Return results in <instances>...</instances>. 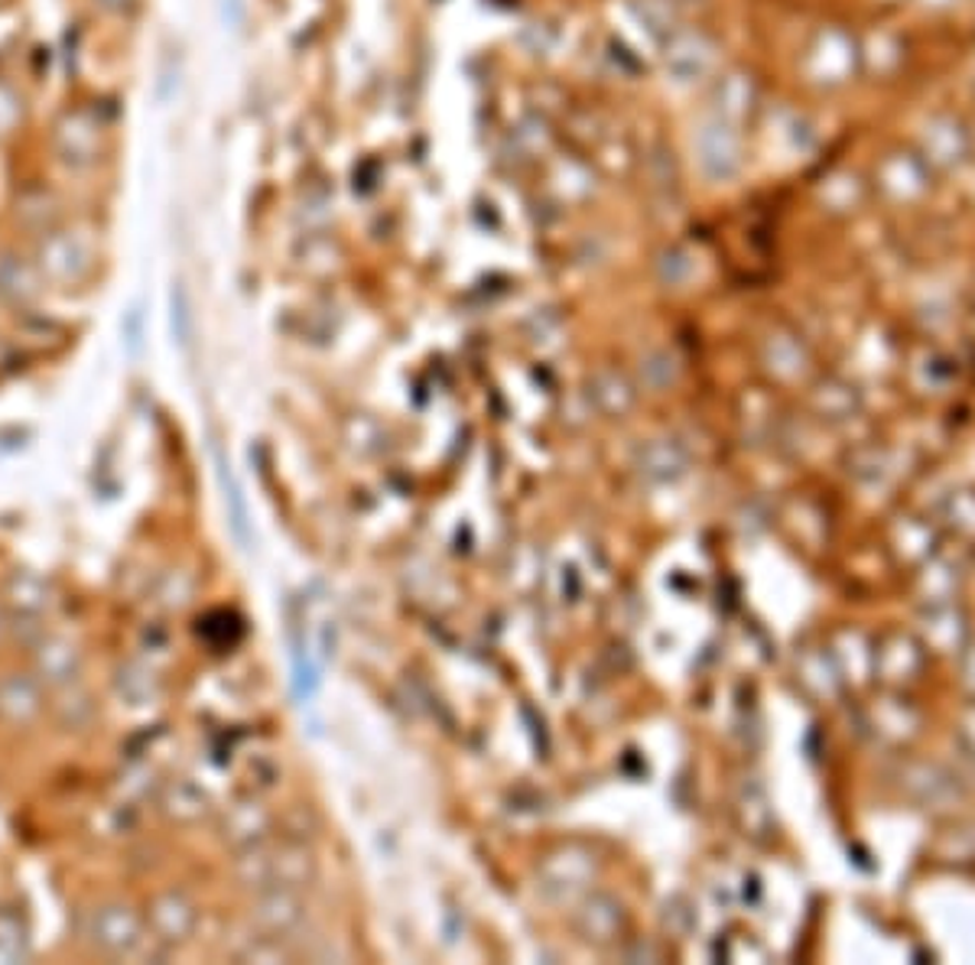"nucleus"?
Segmentation results:
<instances>
[{
    "mask_svg": "<svg viewBox=\"0 0 975 965\" xmlns=\"http://www.w3.org/2000/svg\"><path fill=\"white\" fill-rule=\"evenodd\" d=\"M55 150L62 154V160L69 166L92 162L98 154V127L82 111L65 114L55 127Z\"/></svg>",
    "mask_w": 975,
    "mask_h": 965,
    "instance_id": "nucleus-1",
    "label": "nucleus"
},
{
    "mask_svg": "<svg viewBox=\"0 0 975 965\" xmlns=\"http://www.w3.org/2000/svg\"><path fill=\"white\" fill-rule=\"evenodd\" d=\"M923 144H926V154L940 162L960 160L963 154V137H960V127L953 124H930L923 134Z\"/></svg>",
    "mask_w": 975,
    "mask_h": 965,
    "instance_id": "nucleus-2",
    "label": "nucleus"
},
{
    "mask_svg": "<svg viewBox=\"0 0 975 965\" xmlns=\"http://www.w3.org/2000/svg\"><path fill=\"white\" fill-rule=\"evenodd\" d=\"M20 114H23V105H20L17 92H13L10 85L0 82V137H7V134L17 127Z\"/></svg>",
    "mask_w": 975,
    "mask_h": 965,
    "instance_id": "nucleus-3",
    "label": "nucleus"
}]
</instances>
